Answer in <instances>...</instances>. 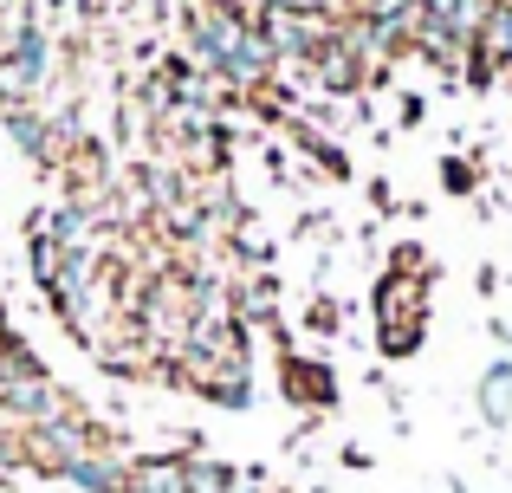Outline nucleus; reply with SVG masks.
<instances>
[{
	"instance_id": "8",
	"label": "nucleus",
	"mask_w": 512,
	"mask_h": 493,
	"mask_svg": "<svg viewBox=\"0 0 512 493\" xmlns=\"http://www.w3.org/2000/svg\"><path fill=\"white\" fill-rule=\"evenodd\" d=\"M441 176H448V189H454V195H467V189H474V169H467V163H454V156L441 163Z\"/></svg>"
},
{
	"instance_id": "1",
	"label": "nucleus",
	"mask_w": 512,
	"mask_h": 493,
	"mask_svg": "<svg viewBox=\"0 0 512 493\" xmlns=\"http://www.w3.org/2000/svg\"><path fill=\"white\" fill-rule=\"evenodd\" d=\"M65 396H59V383L52 377H13V383H0V416H13L26 429V422H52V416H65Z\"/></svg>"
},
{
	"instance_id": "7",
	"label": "nucleus",
	"mask_w": 512,
	"mask_h": 493,
	"mask_svg": "<svg viewBox=\"0 0 512 493\" xmlns=\"http://www.w3.org/2000/svg\"><path fill=\"white\" fill-rule=\"evenodd\" d=\"M480 416L487 422H506L512 416V364H493L487 383H480Z\"/></svg>"
},
{
	"instance_id": "3",
	"label": "nucleus",
	"mask_w": 512,
	"mask_h": 493,
	"mask_svg": "<svg viewBox=\"0 0 512 493\" xmlns=\"http://www.w3.org/2000/svg\"><path fill=\"white\" fill-rule=\"evenodd\" d=\"M65 481L85 487V493H130V461H117V455H78L72 468H65Z\"/></svg>"
},
{
	"instance_id": "2",
	"label": "nucleus",
	"mask_w": 512,
	"mask_h": 493,
	"mask_svg": "<svg viewBox=\"0 0 512 493\" xmlns=\"http://www.w3.org/2000/svg\"><path fill=\"white\" fill-rule=\"evenodd\" d=\"M130 493H188V455H143V461H130Z\"/></svg>"
},
{
	"instance_id": "6",
	"label": "nucleus",
	"mask_w": 512,
	"mask_h": 493,
	"mask_svg": "<svg viewBox=\"0 0 512 493\" xmlns=\"http://www.w3.org/2000/svg\"><path fill=\"white\" fill-rule=\"evenodd\" d=\"M188 493H240V474L227 468V461L188 455Z\"/></svg>"
},
{
	"instance_id": "5",
	"label": "nucleus",
	"mask_w": 512,
	"mask_h": 493,
	"mask_svg": "<svg viewBox=\"0 0 512 493\" xmlns=\"http://www.w3.org/2000/svg\"><path fill=\"white\" fill-rule=\"evenodd\" d=\"M286 396H292V403H318V409H325L338 390H331L325 364H299V357H292V364H286Z\"/></svg>"
},
{
	"instance_id": "4",
	"label": "nucleus",
	"mask_w": 512,
	"mask_h": 493,
	"mask_svg": "<svg viewBox=\"0 0 512 493\" xmlns=\"http://www.w3.org/2000/svg\"><path fill=\"white\" fill-rule=\"evenodd\" d=\"M480 59L493 65V72H506L512 65V0H493V13H487V26H480Z\"/></svg>"
}]
</instances>
